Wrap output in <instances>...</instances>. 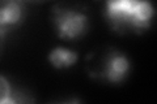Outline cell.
I'll return each mask as SVG.
<instances>
[{
	"label": "cell",
	"instance_id": "7a4b0ae2",
	"mask_svg": "<svg viewBox=\"0 0 157 104\" xmlns=\"http://www.w3.org/2000/svg\"><path fill=\"white\" fill-rule=\"evenodd\" d=\"M52 21L60 39L81 38L89 29V18L86 14L70 8L55 7Z\"/></svg>",
	"mask_w": 157,
	"mask_h": 104
},
{
	"label": "cell",
	"instance_id": "8992f818",
	"mask_svg": "<svg viewBox=\"0 0 157 104\" xmlns=\"http://www.w3.org/2000/svg\"><path fill=\"white\" fill-rule=\"evenodd\" d=\"M33 102L30 98H24L22 94L14 92L11 83L4 76H0V104H17Z\"/></svg>",
	"mask_w": 157,
	"mask_h": 104
},
{
	"label": "cell",
	"instance_id": "5b68a950",
	"mask_svg": "<svg viewBox=\"0 0 157 104\" xmlns=\"http://www.w3.org/2000/svg\"><path fill=\"white\" fill-rule=\"evenodd\" d=\"M78 60L76 51L68 49L64 47H56L48 53V61L56 69H67L73 66Z\"/></svg>",
	"mask_w": 157,
	"mask_h": 104
},
{
	"label": "cell",
	"instance_id": "277c9868",
	"mask_svg": "<svg viewBox=\"0 0 157 104\" xmlns=\"http://www.w3.org/2000/svg\"><path fill=\"white\" fill-rule=\"evenodd\" d=\"M130 72V61L126 55L113 51L105 59V64L98 76L110 83H121Z\"/></svg>",
	"mask_w": 157,
	"mask_h": 104
},
{
	"label": "cell",
	"instance_id": "6da1fadb",
	"mask_svg": "<svg viewBox=\"0 0 157 104\" xmlns=\"http://www.w3.org/2000/svg\"><path fill=\"white\" fill-rule=\"evenodd\" d=\"M105 14L115 31H143L153 18V5L149 0H106Z\"/></svg>",
	"mask_w": 157,
	"mask_h": 104
},
{
	"label": "cell",
	"instance_id": "3957f363",
	"mask_svg": "<svg viewBox=\"0 0 157 104\" xmlns=\"http://www.w3.org/2000/svg\"><path fill=\"white\" fill-rule=\"evenodd\" d=\"M22 0H0V38L14 30L24 20Z\"/></svg>",
	"mask_w": 157,
	"mask_h": 104
}]
</instances>
